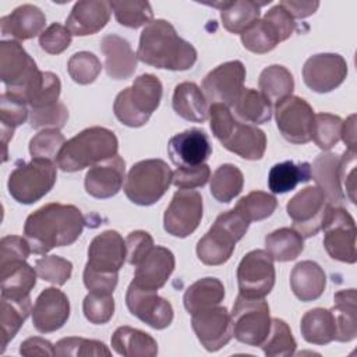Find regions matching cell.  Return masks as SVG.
<instances>
[{"label": "cell", "instance_id": "1", "mask_svg": "<svg viewBox=\"0 0 357 357\" xmlns=\"http://www.w3.org/2000/svg\"><path fill=\"white\" fill-rule=\"evenodd\" d=\"M85 218L70 204L50 202L32 212L24 225V234L33 254L45 255L56 247L71 245L82 234Z\"/></svg>", "mask_w": 357, "mask_h": 357}, {"label": "cell", "instance_id": "2", "mask_svg": "<svg viewBox=\"0 0 357 357\" xmlns=\"http://www.w3.org/2000/svg\"><path fill=\"white\" fill-rule=\"evenodd\" d=\"M137 57L156 68L184 71L195 64L197 50L169 21L153 20L141 32Z\"/></svg>", "mask_w": 357, "mask_h": 357}, {"label": "cell", "instance_id": "3", "mask_svg": "<svg viewBox=\"0 0 357 357\" xmlns=\"http://www.w3.org/2000/svg\"><path fill=\"white\" fill-rule=\"evenodd\" d=\"M126 259V240L116 230H105L95 236L88 247V261L82 273L85 287L89 291L113 294Z\"/></svg>", "mask_w": 357, "mask_h": 357}, {"label": "cell", "instance_id": "4", "mask_svg": "<svg viewBox=\"0 0 357 357\" xmlns=\"http://www.w3.org/2000/svg\"><path fill=\"white\" fill-rule=\"evenodd\" d=\"M211 130L227 151L247 160L262 159L266 149V135L255 126L238 121L230 107L212 103L209 107Z\"/></svg>", "mask_w": 357, "mask_h": 357}, {"label": "cell", "instance_id": "5", "mask_svg": "<svg viewBox=\"0 0 357 357\" xmlns=\"http://www.w3.org/2000/svg\"><path fill=\"white\" fill-rule=\"evenodd\" d=\"M119 139L116 134L105 127H89L66 141L56 165L63 172H78L92 167L117 155Z\"/></svg>", "mask_w": 357, "mask_h": 357}, {"label": "cell", "instance_id": "6", "mask_svg": "<svg viewBox=\"0 0 357 357\" xmlns=\"http://www.w3.org/2000/svg\"><path fill=\"white\" fill-rule=\"evenodd\" d=\"M162 95L160 79L153 74H141L131 86L117 93L113 103L114 116L127 127H141L159 107Z\"/></svg>", "mask_w": 357, "mask_h": 357}, {"label": "cell", "instance_id": "7", "mask_svg": "<svg viewBox=\"0 0 357 357\" xmlns=\"http://www.w3.org/2000/svg\"><path fill=\"white\" fill-rule=\"evenodd\" d=\"M250 220L236 208L220 213L212 227L197 243L199 261L209 266L227 262L234 251L236 243L248 230Z\"/></svg>", "mask_w": 357, "mask_h": 357}, {"label": "cell", "instance_id": "8", "mask_svg": "<svg viewBox=\"0 0 357 357\" xmlns=\"http://www.w3.org/2000/svg\"><path fill=\"white\" fill-rule=\"evenodd\" d=\"M173 180V172L162 159L139 160L130 169L124 192L126 197L137 205L149 206L158 202Z\"/></svg>", "mask_w": 357, "mask_h": 357}, {"label": "cell", "instance_id": "9", "mask_svg": "<svg viewBox=\"0 0 357 357\" xmlns=\"http://www.w3.org/2000/svg\"><path fill=\"white\" fill-rule=\"evenodd\" d=\"M57 177L56 165L47 159L32 158L31 162H20L8 177V192L20 204H33L42 199L54 185Z\"/></svg>", "mask_w": 357, "mask_h": 357}, {"label": "cell", "instance_id": "10", "mask_svg": "<svg viewBox=\"0 0 357 357\" xmlns=\"http://www.w3.org/2000/svg\"><path fill=\"white\" fill-rule=\"evenodd\" d=\"M233 336L248 346H261L271 329L269 305L264 298L237 296L231 314Z\"/></svg>", "mask_w": 357, "mask_h": 357}, {"label": "cell", "instance_id": "11", "mask_svg": "<svg viewBox=\"0 0 357 357\" xmlns=\"http://www.w3.org/2000/svg\"><path fill=\"white\" fill-rule=\"evenodd\" d=\"M331 206L325 192L317 185H310L289 199L286 211L293 220V229L308 238L322 229Z\"/></svg>", "mask_w": 357, "mask_h": 357}, {"label": "cell", "instance_id": "12", "mask_svg": "<svg viewBox=\"0 0 357 357\" xmlns=\"http://www.w3.org/2000/svg\"><path fill=\"white\" fill-rule=\"evenodd\" d=\"M324 247L331 258L354 264L356 257V223L353 216L340 205H332L322 226Z\"/></svg>", "mask_w": 357, "mask_h": 357}, {"label": "cell", "instance_id": "13", "mask_svg": "<svg viewBox=\"0 0 357 357\" xmlns=\"http://www.w3.org/2000/svg\"><path fill=\"white\" fill-rule=\"evenodd\" d=\"M35 60L17 40H1L0 43V78L6 91L21 98L24 91L38 75Z\"/></svg>", "mask_w": 357, "mask_h": 357}, {"label": "cell", "instance_id": "14", "mask_svg": "<svg viewBox=\"0 0 357 357\" xmlns=\"http://www.w3.org/2000/svg\"><path fill=\"white\" fill-rule=\"evenodd\" d=\"M275 265L265 250L247 252L237 266L238 291L244 297L264 298L275 286Z\"/></svg>", "mask_w": 357, "mask_h": 357}, {"label": "cell", "instance_id": "15", "mask_svg": "<svg viewBox=\"0 0 357 357\" xmlns=\"http://www.w3.org/2000/svg\"><path fill=\"white\" fill-rule=\"evenodd\" d=\"M314 110L300 96H287L275 106L276 126L283 138L291 144H307L312 137Z\"/></svg>", "mask_w": 357, "mask_h": 357}, {"label": "cell", "instance_id": "16", "mask_svg": "<svg viewBox=\"0 0 357 357\" xmlns=\"http://www.w3.org/2000/svg\"><path fill=\"white\" fill-rule=\"evenodd\" d=\"M202 215L201 194L194 190H178L165 211L163 227L170 236L184 238L197 230Z\"/></svg>", "mask_w": 357, "mask_h": 357}, {"label": "cell", "instance_id": "17", "mask_svg": "<svg viewBox=\"0 0 357 357\" xmlns=\"http://www.w3.org/2000/svg\"><path fill=\"white\" fill-rule=\"evenodd\" d=\"M244 64L240 60L226 61L205 75L202 92L211 103H222L231 107L244 89Z\"/></svg>", "mask_w": 357, "mask_h": 357}, {"label": "cell", "instance_id": "18", "mask_svg": "<svg viewBox=\"0 0 357 357\" xmlns=\"http://www.w3.org/2000/svg\"><path fill=\"white\" fill-rule=\"evenodd\" d=\"M156 291L139 287L131 282L126 293V304L134 317L151 328L160 331L172 324L173 307L170 301L160 297Z\"/></svg>", "mask_w": 357, "mask_h": 357}, {"label": "cell", "instance_id": "19", "mask_svg": "<svg viewBox=\"0 0 357 357\" xmlns=\"http://www.w3.org/2000/svg\"><path fill=\"white\" fill-rule=\"evenodd\" d=\"M347 77V63L337 53H318L307 59L303 67L305 85L318 93H326L343 84Z\"/></svg>", "mask_w": 357, "mask_h": 357}, {"label": "cell", "instance_id": "20", "mask_svg": "<svg viewBox=\"0 0 357 357\" xmlns=\"http://www.w3.org/2000/svg\"><path fill=\"white\" fill-rule=\"evenodd\" d=\"M191 315L192 331L205 350L218 351L231 340V318L226 307L215 305Z\"/></svg>", "mask_w": 357, "mask_h": 357}, {"label": "cell", "instance_id": "21", "mask_svg": "<svg viewBox=\"0 0 357 357\" xmlns=\"http://www.w3.org/2000/svg\"><path fill=\"white\" fill-rule=\"evenodd\" d=\"M167 152L177 167H195L211 156L212 145L204 130L190 128L169 139Z\"/></svg>", "mask_w": 357, "mask_h": 357}, {"label": "cell", "instance_id": "22", "mask_svg": "<svg viewBox=\"0 0 357 357\" xmlns=\"http://www.w3.org/2000/svg\"><path fill=\"white\" fill-rule=\"evenodd\" d=\"M70 317V301L67 296L56 289H45L32 308L33 328L40 333L56 332L64 326Z\"/></svg>", "mask_w": 357, "mask_h": 357}, {"label": "cell", "instance_id": "23", "mask_svg": "<svg viewBox=\"0 0 357 357\" xmlns=\"http://www.w3.org/2000/svg\"><path fill=\"white\" fill-rule=\"evenodd\" d=\"M126 178V162L120 155L92 166L85 174V191L98 199L114 197Z\"/></svg>", "mask_w": 357, "mask_h": 357}, {"label": "cell", "instance_id": "24", "mask_svg": "<svg viewBox=\"0 0 357 357\" xmlns=\"http://www.w3.org/2000/svg\"><path fill=\"white\" fill-rule=\"evenodd\" d=\"M176 259L173 252L162 245H153L149 252L135 265L134 283L149 290L163 287L173 273Z\"/></svg>", "mask_w": 357, "mask_h": 357}, {"label": "cell", "instance_id": "25", "mask_svg": "<svg viewBox=\"0 0 357 357\" xmlns=\"http://www.w3.org/2000/svg\"><path fill=\"white\" fill-rule=\"evenodd\" d=\"M112 11V4L106 0L77 1L67 17L66 26L75 36L93 35L106 26Z\"/></svg>", "mask_w": 357, "mask_h": 357}, {"label": "cell", "instance_id": "26", "mask_svg": "<svg viewBox=\"0 0 357 357\" xmlns=\"http://www.w3.org/2000/svg\"><path fill=\"white\" fill-rule=\"evenodd\" d=\"M100 50L105 56V68L112 79H128L137 70L138 57L127 39L109 33L100 40Z\"/></svg>", "mask_w": 357, "mask_h": 357}, {"label": "cell", "instance_id": "27", "mask_svg": "<svg viewBox=\"0 0 357 357\" xmlns=\"http://www.w3.org/2000/svg\"><path fill=\"white\" fill-rule=\"evenodd\" d=\"M45 13L33 4L18 6L0 20L1 35L17 40H28L40 35L45 31Z\"/></svg>", "mask_w": 357, "mask_h": 357}, {"label": "cell", "instance_id": "28", "mask_svg": "<svg viewBox=\"0 0 357 357\" xmlns=\"http://www.w3.org/2000/svg\"><path fill=\"white\" fill-rule=\"evenodd\" d=\"M340 156L333 152H324L315 158L311 165V177L317 183L331 205H340L344 201V194L340 184Z\"/></svg>", "mask_w": 357, "mask_h": 357}, {"label": "cell", "instance_id": "29", "mask_svg": "<svg viewBox=\"0 0 357 357\" xmlns=\"http://www.w3.org/2000/svg\"><path fill=\"white\" fill-rule=\"evenodd\" d=\"M290 287L298 300L314 301L325 291L326 275L317 262L301 261L291 269Z\"/></svg>", "mask_w": 357, "mask_h": 357}, {"label": "cell", "instance_id": "30", "mask_svg": "<svg viewBox=\"0 0 357 357\" xmlns=\"http://www.w3.org/2000/svg\"><path fill=\"white\" fill-rule=\"evenodd\" d=\"M172 106L176 114L187 121L204 123L209 116V107L202 89L190 81L176 85Z\"/></svg>", "mask_w": 357, "mask_h": 357}, {"label": "cell", "instance_id": "31", "mask_svg": "<svg viewBox=\"0 0 357 357\" xmlns=\"http://www.w3.org/2000/svg\"><path fill=\"white\" fill-rule=\"evenodd\" d=\"M356 289L339 290L333 294V307L331 308L335 337L337 342H351L357 336V308H356Z\"/></svg>", "mask_w": 357, "mask_h": 357}, {"label": "cell", "instance_id": "32", "mask_svg": "<svg viewBox=\"0 0 357 357\" xmlns=\"http://www.w3.org/2000/svg\"><path fill=\"white\" fill-rule=\"evenodd\" d=\"M36 269L25 261L0 265L1 296L10 298H26L36 284Z\"/></svg>", "mask_w": 357, "mask_h": 357}, {"label": "cell", "instance_id": "33", "mask_svg": "<svg viewBox=\"0 0 357 357\" xmlns=\"http://www.w3.org/2000/svg\"><path fill=\"white\" fill-rule=\"evenodd\" d=\"M113 350L124 357H155L158 354L156 340L146 332L131 326H120L110 339Z\"/></svg>", "mask_w": 357, "mask_h": 357}, {"label": "cell", "instance_id": "34", "mask_svg": "<svg viewBox=\"0 0 357 357\" xmlns=\"http://www.w3.org/2000/svg\"><path fill=\"white\" fill-rule=\"evenodd\" d=\"M225 298V286L216 278H202L190 284L183 296V303L190 314L219 305Z\"/></svg>", "mask_w": 357, "mask_h": 357}, {"label": "cell", "instance_id": "35", "mask_svg": "<svg viewBox=\"0 0 357 357\" xmlns=\"http://www.w3.org/2000/svg\"><path fill=\"white\" fill-rule=\"evenodd\" d=\"M311 180V165L308 162L296 163L284 160L271 167L268 174V187L273 194H284L296 188L298 183Z\"/></svg>", "mask_w": 357, "mask_h": 357}, {"label": "cell", "instance_id": "36", "mask_svg": "<svg viewBox=\"0 0 357 357\" xmlns=\"http://www.w3.org/2000/svg\"><path fill=\"white\" fill-rule=\"evenodd\" d=\"M32 314L31 297L26 298H10L1 296V350L4 353L8 342L15 337L20 328L24 325L26 318Z\"/></svg>", "mask_w": 357, "mask_h": 357}, {"label": "cell", "instance_id": "37", "mask_svg": "<svg viewBox=\"0 0 357 357\" xmlns=\"http://www.w3.org/2000/svg\"><path fill=\"white\" fill-rule=\"evenodd\" d=\"M269 3H257L254 0H236L226 1V6L220 10L222 25L231 33H243L248 26L259 20L261 6Z\"/></svg>", "mask_w": 357, "mask_h": 357}, {"label": "cell", "instance_id": "38", "mask_svg": "<svg viewBox=\"0 0 357 357\" xmlns=\"http://www.w3.org/2000/svg\"><path fill=\"white\" fill-rule=\"evenodd\" d=\"M61 91L60 78L50 71H39L22 93L29 109H42L59 102Z\"/></svg>", "mask_w": 357, "mask_h": 357}, {"label": "cell", "instance_id": "39", "mask_svg": "<svg viewBox=\"0 0 357 357\" xmlns=\"http://www.w3.org/2000/svg\"><path fill=\"white\" fill-rule=\"evenodd\" d=\"M28 105L24 99L10 93L3 92L0 96V124H1V142L4 148V158L3 160H7V145L8 141L13 138L14 130L24 124L28 119Z\"/></svg>", "mask_w": 357, "mask_h": 357}, {"label": "cell", "instance_id": "40", "mask_svg": "<svg viewBox=\"0 0 357 357\" xmlns=\"http://www.w3.org/2000/svg\"><path fill=\"white\" fill-rule=\"evenodd\" d=\"M300 331L305 342L312 344H328L335 337V324L331 310L312 308L308 310L300 324Z\"/></svg>", "mask_w": 357, "mask_h": 357}, {"label": "cell", "instance_id": "41", "mask_svg": "<svg viewBox=\"0 0 357 357\" xmlns=\"http://www.w3.org/2000/svg\"><path fill=\"white\" fill-rule=\"evenodd\" d=\"M258 86L261 93L271 103H278L293 93L294 78L286 67L280 64H272L264 68L259 74Z\"/></svg>", "mask_w": 357, "mask_h": 357}, {"label": "cell", "instance_id": "42", "mask_svg": "<svg viewBox=\"0 0 357 357\" xmlns=\"http://www.w3.org/2000/svg\"><path fill=\"white\" fill-rule=\"evenodd\" d=\"M265 248L273 261L287 262L296 259L303 252L304 241L294 229L280 227L265 237Z\"/></svg>", "mask_w": 357, "mask_h": 357}, {"label": "cell", "instance_id": "43", "mask_svg": "<svg viewBox=\"0 0 357 357\" xmlns=\"http://www.w3.org/2000/svg\"><path fill=\"white\" fill-rule=\"evenodd\" d=\"M233 107L243 123L264 124L272 117V103L252 88H244Z\"/></svg>", "mask_w": 357, "mask_h": 357}, {"label": "cell", "instance_id": "44", "mask_svg": "<svg viewBox=\"0 0 357 357\" xmlns=\"http://www.w3.org/2000/svg\"><path fill=\"white\" fill-rule=\"evenodd\" d=\"M211 184V194L218 202L227 204L233 201L243 190L244 185V176L241 170L231 165L225 163L220 165L209 178Z\"/></svg>", "mask_w": 357, "mask_h": 357}, {"label": "cell", "instance_id": "45", "mask_svg": "<svg viewBox=\"0 0 357 357\" xmlns=\"http://www.w3.org/2000/svg\"><path fill=\"white\" fill-rule=\"evenodd\" d=\"M282 42L279 32L266 18L255 21L241 33L243 46L257 54H264L276 47Z\"/></svg>", "mask_w": 357, "mask_h": 357}, {"label": "cell", "instance_id": "46", "mask_svg": "<svg viewBox=\"0 0 357 357\" xmlns=\"http://www.w3.org/2000/svg\"><path fill=\"white\" fill-rule=\"evenodd\" d=\"M259 347L268 357H289L294 354L297 343L289 325L283 319L272 318L269 333Z\"/></svg>", "mask_w": 357, "mask_h": 357}, {"label": "cell", "instance_id": "47", "mask_svg": "<svg viewBox=\"0 0 357 357\" xmlns=\"http://www.w3.org/2000/svg\"><path fill=\"white\" fill-rule=\"evenodd\" d=\"M116 21L127 28H139L153 21V11L148 1H110Z\"/></svg>", "mask_w": 357, "mask_h": 357}, {"label": "cell", "instance_id": "48", "mask_svg": "<svg viewBox=\"0 0 357 357\" xmlns=\"http://www.w3.org/2000/svg\"><path fill=\"white\" fill-rule=\"evenodd\" d=\"M54 356L59 357H66V356H73V357H99V356H112V351L109 347L99 340L95 339H85V337H78V336H70V337H63L54 344Z\"/></svg>", "mask_w": 357, "mask_h": 357}, {"label": "cell", "instance_id": "49", "mask_svg": "<svg viewBox=\"0 0 357 357\" xmlns=\"http://www.w3.org/2000/svg\"><path fill=\"white\" fill-rule=\"evenodd\" d=\"M276 206L278 199L275 195L265 191H251L245 197L240 198L234 208L250 222H255L269 218L275 212Z\"/></svg>", "mask_w": 357, "mask_h": 357}, {"label": "cell", "instance_id": "50", "mask_svg": "<svg viewBox=\"0 0 357 357\" xmlns=\"http://www.w3.org/2000/svg\"><path fill=\"white\" fill-rule=\"evenodd\" d=\"M342 124H343L342 119L336 114L318 113L314 117L311 139H314V142L319 149L328 151L339 142Z\"/></svg>", "mask_w": 357, "mask_h": 357}, {"label": "cell", "instance_id": "51", "mask_svg": "<svg viewBox=\"0 0 357 357\" xmlns=\"http://www.w3.org/2000/svg\"><path fill=\"white\" fill-rule=\"evenodd\" d=\"M67 71L71 79L79 85L92 84L102 71L100 60L91 52L74 53L68 63Z\"/></svg>", "mask_w": 357, "mask_h": 357}, {"label": "cell", "instance_id": "52", "mask_svg": "<svg viewBox=\"0 0 357 357\" xmlns=\"http://www.w3.org/2000/svg\"><path fill=\"white\" fill-rule=\"evenodd\" d=\"M66 144L64 135L60 130L45 128L35 134L29 141V153L32 158L57 160V156Z\"/></svg>", "mask_w": 357, "mask_h": 357}, {"label": "cell", "instance_id": "53", "mask_svg": "<svg viewBox=\"0 0 357 357\" xmlns=\"http://www.w3.org/2000/svg\"><path fill=\"white\" fill-rule=\"evenodd\" d=\"M82 312L93 325L107 324L114 314L113 294L89 291L82 301Z\"/></svg>", "mask_w": 357, "mask_h": 357}, {"label": "cell", "instance_id": "54", "mask_svg": "<svg viewBox=\"0 0 357 357\" xmlns=\"http://www.w3.org/2000/svg\"><path fill=\"white\" fill-rule=\"evenodd\" d=\"M35 269L42 280L63 286L73 273V264L57 255H43L36 259Z\"/></svg>", "mask_w": 357, "mask_h": 357}, {"label": "cell", "instance_id": "55", "mask_svg": "<svg viewBox=\"0 0 357 357\" xmlns=\"http://www.w3.org/2000/svg\"><path fill=\"white\" fill-rule=\"evenodd\" d=\"M68 120V110L63 102L42 109H29V124L32 128L60 130Z\"/></svg>", "mask_w": 357, "mask_h": 357}, {"label": "cell", "instance_id": "56", "mask_svg": "<svg viewBox=\"0 0 357 357\" xmlns=\"http://www.w3.org/2000/svg\"><path fill=\"white\" fill-rule=\"evenodd\" d=\"M73 33L66 25L53 22L39 35V46L49 54L63 53L71 43Z\"/></svg>", "mask_w": 357, "mask_h": 357}, {"label": "cell", "instance_id": "57", "mask_svg": "<svg viewBox=\"0 0 357 357\" xmlns=\"http://www.w3.org/2000/svg\"><path fill=\"white\" fill-rule=\"evenodd\" d=\"M211 178V169L206 163L195 167H177L173 172L172 184L180 190H192L204 187Z\"/></svg>", "mask_w": 357, "mask_h": 357}, {"label": "cell", "instance_id": "58", "mask_svg": "<svg viewBox=\"0 0 357 357\" xmlns=\"http://www.w3.org/2000/svg\"><path fill=\"white\" fill-rule=\"evenodd\" d=\"M29 243L21 236H4L0 240V265L25 261L31 254Z\"/></svg>", "mask_w": 357, "mask_h": 357}, {"label": "cell", "instance_id": "59", "mask_svg": "<svg viewBox=\"0 0 357 357\" xmlns=\"http://www.w3.org/2000/svg\"><path fill=\"white\" fill-rule=\"evenodd\" d=\"M153 238L148 231L134 230L126 237V250H127V262L130 265H137L139 261L149 252L153 247Z\"/></svg>", "mask_w": 357, "mask_h": 357}, {"label": "cell", "instance_id": "60", "mask_svg": "<svg viewBox=\"0 0 357 357\" xmlns=\"http://www.w3.org/2000/svg\"><path fill=\"white\" fill-rule=\"evenodd\" d=\"M264 18H266L268 21H271L273 24V26L276 28V31L280 35L282 42L289 39L296 29L294 18L280 4H276L271 10H268L266 14L264 15Z\"/></svg>", "mask_w": 357, "mask_h": 357}, {"label": "cell", "instance_id": "61", "mask_svg": "<svg viewBox=\"0 0 357 357\" xmlns=\"http://www.w3.org/2000/svg\"><path fill=\"white\" fill-rule=\"evenodd\" d=\"M340 180L344 181L347 195L350 201L356 202V151H344V153L340 156V169H339Z\"/></svg>", "mask_w": 357, "mask_h": 357}, {"label": "cell", "instance_id": "62", "mask_svg": "<svg viewBox=\"0 0 357 357\" xmlns=\"http://www.w3.org/2000/svg\"><path fill=\"white\" fill-rule=\"evenodd\" d=\"M20 354L31 357V356H54V346L39 336L28 337L20 344Z\"/></svg>", "mask_w": 357, "mask_h": 357}, {"label": "cell", "instance_id": "63", "mask_svg": "<svg viewBox=\"0 0 357 357\" xmlns=\"http://www.w3.org/2000/svg\"><path fill=\"white\" fill-rule=\"evenodd\" d=\"M294 20L296 18H305L312 15L318 7V1H293V0H283L279 3Z\"/></svg>", "mask_w": 357, "mask_h": 357}, {"label": "cell", "instance_id": "64", "mask_svg": "<svg viewBox=\"0 0 357 357\" xmlns=\"http://www.w3.org/2000/svg\"><path fill=\"white\" fill-rule=\"evenodd\" d=\"M340 138L347 145V149L356 151V114H351L346 121H343Z\"/></svg>", "mask_w": 357, "mask_h": 357}]
</instances>
